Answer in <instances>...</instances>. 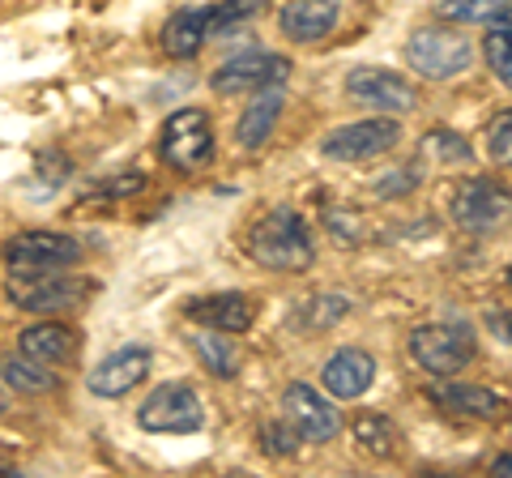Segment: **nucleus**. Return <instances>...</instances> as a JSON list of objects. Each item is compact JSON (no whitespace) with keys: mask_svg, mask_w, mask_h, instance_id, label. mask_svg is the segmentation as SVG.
Listing matches in <instances>:
<instances>
[{"mask_svg":"<svg viewBox=\"0 0 512 478\" xmlns=\"http://www.w3.org/2000/svg\"><path fill=\"white\" fill-rule=\"evenodd\" d=\"M244 244H248V257L256 265L274 269V274H303V269H312V261H316L312 227L291 205H278V210H269L265 218H256Z\"/></svg>","mask_w":512,"mask_h":478,"instance_id":"obj_1","label":"nucleus"},{"mask_svg":"<svg viewBox=\"0 0 512 478\" xmlns=\"http://www.w3.org/2000/svg\"><path fill=\"white\" fill-rule=\"evenodd\" d=\"M158 158L171 171H201L214 163V120L201 107H180L171 111L158 129Z\"/></svg>","mask_w":512,"mask_h":478,"instance_id":"obj_2","label":"nucleus"},{"mask_svg":"<svg viewBox=\"0 0 512 478\" xmlns=\"http://www.w3.org/2000/svg\"><path fill=\"white\" fill-rule=\"evenodd\" d=\"M474 350H478L474 329L466 321H457V316L419 325L410 333V359L431 376H457L461 368L474 363Z\"/></svg>","mask_w":512,"mask_h":478,"instance_id":"obj_3","label":"nucleus"},{"mask_svg":"<svg viewBox=\"0 0 512 478\" xmlns=\"http://www.w3.org/2000/svg\"><path fill=\"white\" fill-rule=\"evenodd\" d=\"M201 423H205V406L188 380H167L137 406V427L154 436H188Z\"/></svg>","mask_w":512,"mask_h":478,"instance_id":"obj_4","label":"nucleus"},{"mask_svg":"<svg viewBox=\"0 0 512 478\" xmlns=\"http://www.w3.org/2000/svg\"><path fill=\"white\" fill-rule=\"evenodd\" d=\"M0 257H5V269L13 278L52 274V269H69L82 261V244L64 231H22V235L5 239Z\"/></svg>","mask_w":512,"mask_h":478,"instance_id":"obj_5","label":"nucleus"},{"mask_svg":"<svg viewBox=\"0 0 512 478\" xmlns=\"http://www.w3.org/2000/svg\"><path fill=\"white\" fill-rule=\"evenodd\" d=\"M470 56H474L470 39L444 26H423L406 39V65L419 77H427V82H448V77L466 73Z\"/></svg>","mask_w":512,"mask_h":478,"instance_id":"obj_6","label":"nucleus"},{"mask_svg":"<svg viewBox=\"0 0 512 478\" xmlns=\"http://www.w3.org/2000/svg\"><path fill=\"white\" fill-rule=\"evenodd\" d=\"M94 291L90 278H77V274H64V269H52V274H26V278H9L5 286V299L22 312H69V308H82Z\"/></svg>","mask_w":512,"mask_h":478,"instance_id":"obj_7","label":"nucleus"},{"mask_svg":"<svg viewBox=\"0 0 512 478\" xmlns=\"http://www.w3.org/2000/svg\"><path fill=\"white\" fill-rule=\"evenodd\" d=\"M397 141H402L397 116H372V120H355V124H342V129L325 133L320 154H325L329 163H367V158L389 154Z\"/></svg>","mask_w":512,"mask_h":478,"instance_id":"obj_8","label":"nucleus"},{"mask_svg":"<svg viewBox=\"0 0 512 478\" xmlns=\"http://www.w3.org/2000/svg\"><path fill=\"white\" fill-rule=\"evenodd\" d=\"M346 94L350 103H363L380 111V116H406L419 107V90L393 69H376V65H359L346 73Z\"/></svg>","mask_w":512,"mask_h":478,"instance_id":"obj_9","label":"nucleus"},{"mask_svg":"<svg viewBox=\"0 0 512 478\" xmlns=\"http://www.w3.org/2000/svg\"><path fill=\"white\" fill-rule=\"evenodd\" d=\"M291 77V60L278 52H265V47H252V52H239L231 60H222V69L210 77L214 94L231 99V94H252L261 86H274Z\"/></svg>","mask_w":512,"mask_h":478,"instance_id":"obj_10","label":"nucleus"},{"mask_svg":"<svg viewBox=\"0 0 512 478\" xmlns=\"http://www.w3.org/2000/svg\"><path fill=\"white\" fill-rule=\"evenodd\" d=\"M453 218L470 235H495L508 222V188L495 180H466L453 197Z\"/></svg>","mask_w":512,"mask_h":478,"instance_id":"obj_11","label":"nucleus"},{"mask_svg":"<svg viewBox=\"0 0 512 478\" xmlns=\"http://www.w3.org/2000/svg\"><path fill=\"white\" fill-rule=\"evenodd\" d=\"M282 406H286V419H291V427L299 432V440H312V444L338 440L342 414H338V406H333V402H325V393H316L312 385H303V380L286 385Z\"/></svg>","mask_w":512,"mask_h":478,"instance_id":"obj_12","label":"nucleus"},{"mask_svg":"<svg viewBox=\"0 0 512 478\" xmlns=\"http://www.w3.org/2000/svg\"><path fill=\"white\" fill-rule=\"evenodd\" d=\"M154 368V350L150 346H120V350H111V355L103 363H94V372L86 376V385L94 397H124V393H133L141 380L150 376Z\"/></svg>","mask_w":512,"mask_h":478,"instance_id":"obj_13","label":"nucleus"},{"mask_svg":"<svg viewBox=\"0 0 512 478\" xmlns=\"http://www.w3.org/2000/svg\"><path fill=\"white\" fill-rule=\"evenodd\" d=\"M431 402H436L444 414H453V419H474V423H495L504 419V393H491L483 385H470V380H453V376H440L436 385L427 389Z\"/></svg>","mask_w":512,"mask_h":478,"instance_id":"obj_14","label":"nucleus"},{"mask_svg":"<svg viewBox=\"0 0 512 478\" xmlns=\"http://www.w3.org/2000/svg\"><path fill=\"white\" fill-rule=\"evenodd\" d=\"M184 316L201 329H222V333H248L256 321V304L244 291H218V295H201L188 299Z\"/></svg>","mask_w":512,"mask_h":478,"instance_id":"obj_15","label":"nucleus"},{"mask_svg":"<svg viewBox=\"0 0 512 478\" xmlns=\"http://www.w3.org/2000/svg\"><path fill=\"white\" fill-rule=\"evenodd\" d=\"M282 107H286V82L252 90L244 116H239V124H235V141H239V146H244V150H261L265 141L274 137V129H278Z\"/></svg>","mask_w":512,"mask_h":478,"instance_id":"obj_16","label":"nucleus"},{"mask_svg":"<svg viewBox=\"0 0 512 478\" xmlns=\"http://www.w3.org/2000/svg\"><path fill=\"white\" fill-rule=\"evenodd\" d=\"M372 380H376V359L359 346H342L325 359V389L333 397H342V402L363 397L367 389H372Z\"/></svg>","mask_w":512,"mask_h":478,"instance_id":"obj_17","label":"nucleus"},{"mask_svg":"<svg viewBox=\"0 0 512 478\" xmlns=\"http://www.w3.org/2000/svg\"><path fill=\"white\" fill-rule=\"evenodd\" d=\"M342 18V5L338 0H291L282 5L278 13V26L291 43H320Z\"/></svg>","mask_w":512,"mask_h":478,"instance_id":"obj_18","label":"nucleus"},{"mask_svg":"<svg viewBox=\"0 0 512 478\" xmlns=\"http://www.w3.org/2000/svg\"><path fill=\"white\" fill-rule=\"evenodd\" d=\"M18 350L30 359L47 363V368H60V363H69L77 355V333L60 321H39L18 333Z\"/></svg>","mask_w":512,"mask_h":478,"instance_id":"obj_19","label":"nucleus"},{"mask_svg":"<svg viewBox=\"0 0 512 478\" xmlns=\"http://www.w3.org/2000/svg\"><path fill=\"white\" fill-rule=\"evenodd\" d=\"M163 52L171 60H192L201 52L205 43H210V22H205V5H192V9H180L171 13L167 26H163Z\"/></svg>","mask_w":512,"mask_h":478,"instance_id":"obj_20","label":"nucleus"},{"mask_svg":"<svg viewBox=\"0 0 512 478\" xmlns=\"http://www.w3.org/2000/svg\"><path fill=\"white\" fill-rule=\"evenodd\" d=\"M0 380L22 397H43V393H52L60 385V376L47 368V363L30 359V355H5L0 359Z\"/></svg>","mask_w":512,"mask_h":478,"instance_id":"obj_21","label":"nucleus"},{"mask_svg":"<svg viewBox=\"0 0 512 478\" xmlns=\"http://www.w3.org/2000/svg\"><path fill=\"white\" fill-rule=\"evenodd\" d=\"M192 350H197L201 368L218 376V380H231L239 372V350H235V338L222 329H197L192 333Z\"/></svg>","mask_w":512,"mask_h":478,"instance_id":"obj_22","label":"nucleus"},{"mask_svg":"<svg viewBox=\"0 0 512 478\" xmlns=\"http://www.w3.org/2000/svg\"><path fill=\"white\" fill-rule=\"evenodd\" d=\"M269 9V0H218L205 5V22H210V39H227L239 35L244 26H252L261 13Z\"/></svg>","mask_w":512,"mask_h":478,"instance_id":"obj_23","label":"nucleus"},{"mask_svg":"<svg viewBox=\"0 0 512 478\" xmlns=\"http://www.w3.org/2000/svg\"><path fill=\"white\" fill-rule=\"evenodd\" d=\"M355 440H359L372 457H393L402 432L393 427L389 414H359V419H355Z\"/></svg>","mask_w":512,"mask_h":478,"instance_id":"obj_24","label":"nucleus"},{"mask_svg":"<svg viewBox=\"0 0 512 478\" xmlns=\"http://www.w3.org/2000/svg\"><path fill=\"white\" fill-rule=\"evenodd\" d=\"M508 13V0H440L436 18L440 22H495Z\"/></svg>","mask_w":512,"mask_h":478,"instance_id":"obj_25","label":"nucleus"},{"mask_svg":"<svg viewBox=\"0 0 512 478\" xmlns=\"http://www.w3.org/2000/svg\"><path fill=\"white\" fill-rule=\"evenodd\" d=\"M491 30H487V39H483V56H487V65H491V73L500 77V86L508 90L512 86V60H508V13L504 18H495V22H487Z\"/></svg>","mask_w":512,"mask_h":478,"instance_id":"obj_26","label":"nucleus"},{"mask_svg":"<svg viewBox=\"0 0 512 478\" xmlns=\"http://www.w3.org/2000/svg\"><path fill=\"white\" fill-rule=\"evenodd\" d=\"M346 312H350L346 295H312L308 304H303V316L295 325H303V329H329V325H338Z\"/></svg>","mask_w":512,"mask_h":478,"instance_id":"obj_27","label":"nucleus"},{"mask_svg":"<svg viewBox=\"0 0 512 478\" xmlns=\"http://www.w3.org/2000/svg\"><path fill=\"white\" fill-rule=\"evenodd\" d=\"M423 154H431V158H440V163H470L474 158V150H470V141L461 137V133H448V129H431L427 137H423Z\"/></svg>","mask_w":512,"mask_h":478,"instance_id":"obj_28","label":"nucleus"},{"mask_svg":"<svg viewBox=\"0 0 512 478\" xmlns=\"http://www.w3.org/2000/svg\"><path fill=\"white\" fill-rule=\"evenodd\" d=\"M141 188H146V175L128 171V175H103V180H90L82 197H90V201H120V197L141 193Z\"/></svg>","mask_w":512,"mask_h":478,"instance_id":"obj_29","label":"nucleus"},{"mask_svg":"<svg viewBox=\"0 0 512 478\" xmlns=\"http://www.w3.org/2000/svg\"><path fill=\"white\" fill-rule=\"evenodd\" d=\"M261 449H265L269 457H295V449H299V432L291 427V419L265 423V427H261Z\"/></svg>","mask_w":512,"mask_h":478,"instance_id":"obj_30","label":"nucleus"},{"mask_svg":"<svg viewBox=\"0 0 512 478\" xmlns=\"http://www.w3.org/2000/svg\"><path fill=\"white\" fill-rule=\"evenodd\" d=\"M487 146H491V158H495L500 167H508V163H512V111H508V107L491 120V129H487Z\"/></svg>","mask_w":512,"mask_h":478,"instance_id":"obj_31","label":"nucleus"},{"mask_svg":"<svg viewBox=\"0 0 512 478\" xmlns=\"http://www.w3.org/2000/svg\"><path fill=\"white\" fill-rule=\"evenodd\" d=\"M325 222H329V231L342 239V244H359L363 239V227H359V218H350L346 210H329L325 214Z\"/></svg>","mask_w":512,"mask_h":478,"instance_id":"obj_32","label":"nucleus"},{"mask_svg":"<svg viewBox=\"0 0 512 478\" xmlns=\"http://www.w3.org/2000/svg\"><path fill=\"white\" fill-rule=\"evenodd\" d=\"M487 325L495 329V338H500V346H508V312H487Z\"/></svg>","mask_w":512,"mask_h":478,"instance_id":"obj_33","label":"nucleus"},{"mask_svg":"<svg viewBox=\"0 0 512 478\" xmlns=\"http://www.w3.org/2000/svg\"><path fill=\"white\" fill-rule=\"evenodd\" d=\"M508 470H512V457H508V453H500V457H495V466H491V474H500V478H504Z\"/></svg>","mask_w":512,"mask_h":478,"instance_id":"obj_34","label":"nucleus"},{"mask_svg":"<svg viewBox=\"0 0 512 478\" xmlns=\"http://www.w3.org/2000/svg\"><path fill=\"white\" fill-rule=\"evenodd\" d=\"M5 474H13V453L0 449V478H5Z\"/></svg>","mask_w":512,"mask_h":478,"instance_id":"obj_35","label":"nucleus"},{"mask_svg":"<svg viewBox=\"0 0 512 478\" xmlns=\"http://www.w3.org/2000/svg\"><path fill=\"white\" fill-rule=\"evenodd\" d=\"M5 414H9V393L0 389V419H5Z\"/></svg>","mask_w":512,"mask_h":478,"instance_id":"obj_36","label":"nucleus"}]
</instances>
